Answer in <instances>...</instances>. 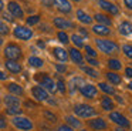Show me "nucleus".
Masks as SVG:
<instances>
[{"label":"nucleus","mask_w":132,"mask_h":131,"mask_svg":"<svg viewBox=\"0 0 132 131\" xmlns=\"http://www.w3.org/2000/svg\"><path fill=\"white\" fill-rule=\"evenodd\" d=\"M95 44L100 48V51L105 54H115L119 51V46L112 40H105V39H95Z\"/></svg>","instance_id":"obj_1"},{"label":"nucleus","mask_w":132,"mask_h":131,"mask_svg":"<svg viewBox=\"0 0 132 131\" xmlns=\"http://www.w3.org/2000/svg\"><path fill=\"white\" fill-rule=\"evenodd\" d=\"M34 78L37 80L38 83H40V85L44 88V90L50 91V93H54V91L57 90V87H55V83L53 81V78L48 76V74H46V73H40V74H37V76H36Z\"/></svg>","instance_id":"obj_2"},{"label":"nucleus","mask_w":132,"mask_h":131,"mask_svg":"<svg viewBox=\"0 0 132 131\" xmlns=\"http://www.w3.org/2000/svg\"><path fill=\"white\" fill-rule=\"evenodd\" d=\"M21 56H23L21 48L17 44H14V43H9L4 47V57H6V60H14V61H17L19 59H21Z\"/></svg>","instance_id":"obj_3"},{"label":"nucleus","mask_w":132,"mask_h":131,"mask_svg":"<svg viewBox=\"0 0 132 131\" xmlns=\"http://www.w3.org/2000/svg\"><path fill=\"white\" fill-rule=\"evenodd\" d=\"M12 122H13V125H14L16 128H19V130H21V131H30V130H33V127H34L33 122H31V120L27 118V117H23V115L13 117Z\"/></svg>","instance_id":"obj_4"},{"label":"nucleus","mask_w":132,"mask_h":131,"mask_svg":"<svg viewBox=\"0 0 132 131\" xmlns=\"http://www.w3.org/2000/svg\"><path fill=\"white\" fill-rule=\"evenodd\" d=\"M74 114L81 117V118H89V117L95 115L97 111L88 104H77V105H74Z\"/></svg>","instance_id":"obj_5"},{"label":"nucleus","mask_w":132,"mask_h":131,"mask_svg":"<svg viewBox=\"0 0 132 131\" xmlns=\"http://www.w3.org/2000/svg\"><path fill=\"white\" fill-rule=\"evenodd\" d=\"M13 34L19 40H30L33 37V30L26 27V26H17L14 28V31H13Z\"/></svg>","instance_id":"obj_6"},{"label":"nucleus","mask_w":132,"mask_h":131,"mask_svg":"<svg viewBox=\"0 0 132 131\" xmlns=\"http://www.w3.org/2000/svg\"><path fill=\"white\" fill-rule=\"evenodd\" d=\"M31 94L37 101H47L48 100V91L44 90L41 85H34L31 88Z\"/></svg>","instance_id":"obj_7"},{"label":"nucleus","mask_w":132,"mask_h":131,"mask_svg":"<svg viewBox=\"0 0 132 131\" xmlns=\"http://www.w3.org/2000/svg\"><path fill=\"white\" fill-rule=\"evenodd\" d=\"M80 93L82 94L84 97H87V98H95L98 90L94 84H84L80 87Z\"/></svg>","instance_id":"obj_8"},{"label":"nucleus","mask_w":132,"mask_h":131,"mask_svg":"<svg viewBox=\"0 0 132 131\" xmlns=\"http://www.w3.org/2000/svg\"><path fill=\"white\" fill-rule=\"evenodd\" d=\"M53 3H54L55 9H57L58 11H61V13H64V14L71 13V10H72V6L68 0H53Z\"/></svg>","instance_id":"obj_9"},{"label":"nucleus","mask_w":132,"mask_h":131,"mask_svg":"<svg viewBox=\"0 0 132 131\" xmlns=\"http://www.w3.org/2000/svg\"><path fill=\"white\" fill-rule=\"evenodd\" d=\"M7 7H9V13L12 14V16L17 17V19H23L24 17V11L17 2H9Z\"/></svg>","instance_id":"obj_10"},{"label":"nucleus","mask_w":132,"mask_h":131,"mask_svg":"<svg viewBox=\"0 0 132 131\" xmlns=\"http://www.w3.org/2000/svg\"><path fill=\"white\" fill-rule=\"evenodd\" d=\"M109 120L114 121L115 124L121 125V127H129V121L126 120V117L122 115L121 113H117V111H112V113L109 114Z\"/></svg>","instance_id":"obj_11"},{"label":"nucleus","mask_w":132,"mask_h":131,"mask_svg":"<svg viewBox=\"0 0 132 131\" xmlns=\"http://www.w3.org/2000/svg\"><path fill=\"white\" fill-rule=\"evenodd\" d=\"M98 6H100L101 9H104L105 11H108L109 14H118L119 13L117 6H115L114 3L108 2V0H98Z\"/></svg>","instance_id":"obj_12"},{"label":"nucleus","mask_w":132,"mask_h":131,"mask_svg":"<svg viewBox=\"0 0 132 131\" xmlns=\"http://www.w3.org/2000/svg\"><path fill=\"white\" fill-rule=\"evenodd\" d=\"M68 57L75 63V64L82 66V63H84V57H82V54H81V51H78V48H75V47L70 48V50H68Z\"/></svg>","instance_id":"obj_13"},{"label":"nucleus","mask_w":132,"mask_h":131,"mask_svg":"<svg viewBox=\"0 0 132 131\" xmlns=\"http://www.w3.org/2000/svg\"><path fill=\"white\" fill-rule=\"evenodd\" d=\"M88 125L92 128V130H97V131H101V130H105L106 127H108V124H106L105 120L102 118H94V120H89L88 121Z\"/></svg>","instance_id":"obj_14"},{"label":"nucleus","mask_w":132,"mask_h":131,"mask_svg":"<svg viewBox=\"0 0 132 131\" xmlns=\"http://www.w3.org/2000/svg\"><path fill=\"white\" fill-rule=\"evenodd\" d=\"M53 23H54V26L57 28H63V30L74 27V24H72L71 21H68V20H65L64 17H55V19L53 20Z\"/></svg>","instance_id":"obj_15"},{"label":"nucleus","mask_w":132,"mask_h":131,"mask_svg":"<svg viewBox=\"0 0 132 131\" xmlns=\"http://www.w3.org/2000/svg\"><path fill=\"white\" fill-rule=\"evenodd\" d=\"M4 66H6V68L13 74H19L21 71V64L19 61H14V60H6Z\"/></svg>","instance_id":"obj_16"},{"label":"nucleus","mask_w":132,"mask_h":131,"mask_svg":"<svg viewBox=\"0 0 132 131\" xmlns=\"http://www.w3.org/2000/svg\"><path fill=\"white\" fill-rule=\"evenodd\" d=\"M53 54H54V57L61 63H67V60H68V53L61 47H54L53 48Z\"/></svg>","instance_id":"obj_17"},{"label":"nucleus","mask_w":132,"mask_h":131,"mask_svg":"<svg viewBox=\"0 0 132 131\" xmlns=\"http://www.w3.org/2000/svg\"><path fill=\"white\" fill-rule=\"evenodd\" d=\"M92 31H94L97 36H108V34H111V28H109L108 26L98 24V23L92 27Z\"/></svg>","instance_id":"obj_18"},{"label":"nucleus","mask_w":132,"mask_h":131,"mask_svg":"<svg viewBox=\"0 0 132 131\" xmlns=\"http://www.w3.org/2000/svg\"><path fill=\"white\" fill-rule=\"evenodd\" d=\"M94 19L97 20L98 24H104V26H108V27L112 24V20L109 19V16H106V14H104V13H97L94 16Z\"/></svg>","instance_id":"obj_19"},{"label":"nucleus","mask_w":132,"mask_h":131,"mask_svg":"<svg viewBox=\"0 0 132 131\" xmlns=\"http://www.w3.org/2000/svg\"><path fill=\"white\" fill-rule=\"evenodd\" d=\"M7 90H9L10 94H13V96H23L24 94L23 87L16 84V83H9V84H7Z\"/></svg>","instance_id":"obj_20"},{"label":"nucleus","mask_w":132,"mask_h":131,"mask_svg":"<svg viewBox=\"0 0 132 131\" xmlns=\"http://www.w3.org/2000/svg\"><path fill=\"white\" fill-rule=\"evenodd\" d=\"M118 30H119V33L122 34V36H131L132 34V23L122 21L119 24V27H118Z\"/></svg>","instance_id":"obj_21"},{"label":"nucleus","mask_w":132,"mask_h":131,"mask_svg":"<svg viewBox=\"0 0 132 131\" xmlns=\"http://www.w3.org/2000/svg\"><path fill=\"white\" fill-rule=\"evenodd\" d=\"M4 103H6L7 107H19V105H20V98H19L17 96L9 94V96L4 97Z\"/></svg>","instance_id":"obj_22"},{"label":"nucleus","mask_w":132,"mask_h":131,"mask_svg":"<svg viewBox=\"0 0 132 131\" xmlns=\"http://www.w3.org/2000/svg\"><path fill=\"white\" fill-rule=\"evenodd\" d=\"M105 76H106V80H108L111 84H121V81H122V78H121L119 74L114 73V71H108Z\"/></svg>","instance_id":"obj_23"},{"label":"nucleus","mask_w":132,"mask_h":131,"mask_svg":"<svg viewBox=\"0 0 132 131\" xmlns=\"http://www.w3.org/2000/svg\"><path fill=\"white\" fill-rule=\"evenodd\" d=\"M77 19L81 23H84V24H91V21H92V17H89L84 10H77Z\"/></svg>","instance_id":"obj_24"},{"label":"nucleus","mask_w":132,"mask_h":131,"mask_svg":"<svg viewBox=\"0 0 132 131\" xmlns=\"http://www.w3.org/2000/svg\"><path fill=\"white\" fill-rule=\"evenodd\" d=\"M101 107H102V110H105V111H112L115 108V104L109 97H104L102 101H101Z\"/></svg>","instance_id":"obj_25"},{"label":"nucleus","mask_w":132,"mask_h":131,"mask_svg":"<svg viewBox=\"0 0 132 131\" xmlns=\"http://www.w3.org/2000/svg\"><path fill=\"white\" fill-rule=\"evenodd\" d=\"M29 64L31 66V67H34V68H41L44 66V61L40 59V57H36V56H31L29 59Z\"/></svg>","instance_id":"obj_26"},{"label":"nucleus","mask_w":132,"mask_h":131,"mask_svg":"<svg viewBox=\"0 0 132 131\" xmlns=\"http://www.w3.org/2000/svg\"><path fill=\"white\" fill-rule=\"evenodd\" d=\"M108 67L111 68V70L117 71V70H121V68H122V63L117 59H109L108 60Z\"/></svg>","instance_id":"obj_27"},{"label":"nucleus","mask_w":132,"mask_h":131,"mask_svg":"<svg viewBox=\"0 0 132 131\" xmlns=\"http://www.w3.org/2000/svg\"><path fill=\"white\" fill-rule=\"evenodd\" d=\"M98 85H100V88L104 91V93H106V94H111V96H112V94H115V88L112 87V85H109L108 83H100Z\"/></svg>","instance_id":"obj_28"},{"label":"nucleus","mask_w":132,"mask_h":131,"mask_svg":"<svg viewBox=\"0 0 132 131\" xmlns=\"http://www.w3.org/2000/svg\"><path fill=\"white\" fill-rule=\"evenodd\" d=\"M6 114L7 115H13V117L21 115V114H23V110L19 108V107H7L6 108Z\"/></svg>","instance_id":"obj_29"},{"label":"nucleus","mask_w":132,"mask_h":131,"mask_svg":"<svg viewBox=\"0 0 132 131\" xmlns=\"http://www.w3.org/2000/svg\"><path fill=\"white\" fill-rule=\"evenodd\" d=\"M65 120H67V125H70L71 128H78L81 125V122L78 121L75 117H72V115H68V117H65Z\"/></svg>","instance_id":"obj_30"},{"label":"nucleus","mask_w":132,"mask_h":131,"mask_svg":"<svg viewBox=\"0 0 132 131\" xmlns=\"http://www.w3.org/2000/svg\"><path fill=\"white\" fill-rule=\"evenodd\" d=\"M81 68H82V71L84 73H87L89 77H94V78H98V71H95L94 68H91V67H85V66H81Z\"/></svg>","instance_id":"obj_31"},{"label":"nucleus","mask_w":132,"mask_h":131,"mask_svg":"<svg viewBox=\"0 0 132 131\" xmlns=\"http://www.w3.org/2000/svg\"><path fill=\"white\" fill-rule=\"evenodd\" d=\"M71 40H72V43H74L75 47H84V41H82V37L81 36H78V34H72Z\"/></svg>","instance_id":"obj_32"},{"label":"nucleus","mask_w":132,"mask_h":131,"mask_svg":"<svg viewBox=\"0 0 132 131\" xmlns=\"http://www.w3.org/2000/svg\"><path fill=\"white\" fill-rule=\"evenodd\" d=\"M38 21H40V16H38V14H34V16H30L26 19V23L29 26H34V24H37Z\"/></svg>","instance_id":"obj_33"},{"label":"nucleus","mask_w":132,"mask_h":131,"mask_svg":"<svg viewBox=\"0 0 132 131\" xmlns=\"http://www.w3.org/2000/svg\"><path fill=\"white\" fill-rule=\"evenodd\" d=\"M57 39L60 40V41L63 43V44H67V43L70 41V40H68V39H70L68 34L64 33V31H58V33H57Z\"/></svg>","instance_id":"obj_34"},{"label":"nucleus","mask_w":132,"mask_h":131,"mask_svg":"<svg viewBox=\"0 0 132 131\" xmlns=\"http://www.w3.org/2000/svg\"><path fill=\"white\" fill-rule=\"evenodd\" d=\"M9 33H10L9 26H7L3 20H0V34H2V36H6V34H9Z\"/></svg>","instance_id":"obj_35"},{"label":"nucleus","mask_w":132,"mask_h":131,"mask_svg":"<svg viewBox=\"0 0 132 131\" xmlns=\"http://www.w3.org/2000/svg\"><path fill=\"white\" fill-rule=\"evenodd\" d=\"M122 51L128 59H132V44H125L122 47Z\"/></svg>","instance_id":"obj_36"},{"label":"nucleus","mask_w":132,"mask_h":131,"mask_svg":"<svg viewBox=\"0 0 132 131\" xmlns=\"http://www.w3.org/2000/svg\"><path fill=\"white\" fill-rule=\"evenodd\" d=\"M43 114H44V117H46L50 122H55V121H57V115H55V114H53L51 111H44Z\"/></svg>","instance_id":"obj_37"},{"label":"nucleus","mask_w":132,"mask_h":131,"mask_svg":"<svg viewBox=\"0 0 132 131\" xmlns=\"http://www.w3.org/2000/svg\"><path fill=\"white\" fill-rule=\"evenodd\" d=\"M84 47H85V51H87V54H88V57H94V59L97 57V54H98V53L91 47V46H84Z\"/></svg>","instance_id":"obj_38"},{"label":"nucleus","mask_w":132,"mask_h":131,"mask_svg":"<svg viewBox=\"0 0 132 131\" xmlns=\"http://www.w3.org/2000/svg\"><path fill=\"white\" fill-rule=\"evenodd\" d=\"M55 87H57V90L60 91V93H65V84H64V81H63L61 78L57 81V84H55Z\"/></svg>","instance_id":"obj_39"},{"label":"nucleus","mask_w":132,"mask_h":131,"mask_svg":"<svg viewBox=\"0 0 132 131\" xmlns=\"http://www.w3.org/2000/svg\"><path fill=\"white\" fill-rule=\"evenodd\" d=\"M55 70H57L60 74H64L67 71V66L65 64H55Z\"/></svg>","instance_id":"obj_40"},{"label":"nucleus","mask_w":132,"mask_h":131,"mask_svg":"<svg viewBox=\"0 0 132 131\" xmlns=\"http://www.w3.org/2000/svg\"><path fill=\"white\" fill-rule=\"evenodd\" d=\"M57 131H74V128H71L67 124H63V125H60V127L57 128Z\"/></svg>","instance_id":"obj_41"},{"label":"nucleus","mask_w":132,"mask_h":131,"mask_svg":"<svg viewBox=\"0 0 132 131\" xmlns=\"http://www.w3.org/2000/svg\"><path fill=\"white\" fill-rule=\"evenodd\" d=\"M87 63H89L91 66H94V67H97V66H100V63H98V60H95L94 57H87Z\"/></svg>","instance_id":"obj_42"},{"label":"nucleus","mask_w":132,"mask_h":131,"mask_svg":"<svg viewBox=\"0 0 132 131\" xmlns=\"http://www.w3.org/2000/svg\"><path fill=\"white\" fill-rule=\"evenodd\" d=\"M3 20H7V21H14V17L12 16L10 13H3Z\"/></svg>","instance_id":"obj_43"},{"label":"nucleus","mask_w":132,"mask_h":131,"mask_svg":"<svg viewBox=\"0 0 132 131\" xmlns=\"http://www.w3.org/2000/svg\"><path fill=\"white\" fill-rule=\"evenodd\" d=\"M6 120H4L3 118V117H2V115H0V130H3V128H6Z\"/></svg>","instance_id":"obj_44"},{"label":"nucleus","mask_w":132,"mask_h":131,"mask_svg":"<svg viewBox=\"0 0 132 131\" xmlns=\"http://www.w3.org/2000/svg\"><path fill=\"white\" fill-rule=\"evenodd\" d=\"M41 3H43V6H46V7H51L53 6V0H41Z\"/></svg>","instance_id":"obj_45"},{"label":"nucleus","mask_w":132,"mask_h":131,"mask_svg":"<svg viewBox=\"0 0 132 131\" xmlns=\"http://www.w3.org/2000/svg\"><path fill=\"white\" fill-rule=\"evenodd\" d=\"M78 30H80V33H81V36H82V37H85V39H87V37H88V31H87V30H85V28H84V27H80V28H78Z\"/></svg>","instance_id":"obj_46"},{"label":"nucleus","mask_w":132,"mask_h":131,"mask_svg":"<svg viewBox=\"0 0 132 131\" xmlns=\"http://www.w3.org/2000/svg\"><path fill=\"white\" fill-rule=\"evenodd\" d=\"M123 4L126 6V9L132 10V0H123Z\"/></svg>","instance_id":"obj_47"},{"label":"nucleus","mask_w":132,"mask_h":131,"mask_svg":"<svg viewBox=\"0 0 132 131\" xmlns=\"http://www.w3.org/2000/svg\"><path fill=\"white\" fill-rule=\"evenodd\" d=\"M125 76L129 77V78H132V68H131V67L125 68Z\"/></svg>","instance_id":"obj_48"},{"label":"nucleus","mask_w":132,"mask_h":131,"mask_svg":"<svg viewBox=\"0 0 132 131\" xmlns=\"http://www.w3.org/2000/svg\"><path fill=\"white\" fill-rule=\"evenodd\" d=\"M4 80H7V74L0 70V81H4Z\"/></svg>","instance_id":"obj_49"},{"label":"nucleus","mask_w":132,"mask_h":131,"mask_svg":"<svg viewBox=\"0 0 132 131\" xmlns=\"http://www.w3.org/2000/svg\"><path fill=\"white\" fill-rule=\"evenodd\" d=\"M37 44H38V47H41V48H44V47H46V44H44V43L41 41V40H40V41L37 43Z\"/></svg>","instance_id":"obj_50"},{"label":"nucleus","mask_w":132,"mask_h":131,"mask_svg":"<svg viewBox=\"0 0 132 131\" xmlns=\"http://www.w3.org/2000/svg\"><path fill=\"white\" fill-rule=\"evenodd\" d=\"M3 9H4V3L2 2V0H0V11L3 10Z\"/></svg>","instance_id":"obj_51"},{"label":"nucleus","mask_w":132,"mask_h":131,"mask_svg":"<svg viewBox=\"0 0 132 131\" xmlns=\"http://www.w3.org/2000/svg\"><path fill=\"white\" fill-rule=\"evenodd\" d=\"M115 131H125V130H123V128L121 127V128H117V130H115Z\"/></svg>","instance_id":"obj_52"},{"label":"nucleus","mask_w":132,"mask_h":131,"mask_svg":"<svg viewBox=\"0 0 132 131\" xmlns=\"http://www.w3.org/2000/svg\"><path fill=\"white\" fill-rule=\"evenodd\" d=\"M0 46H3V39L0 37Z\"/></svg>","instance_id":"obj_53"},{"label":"nucleus","mask_w":132,"mask_h":131,"mask_svg":"<svg viewBox=\"0 0 132 131\" xmlns=\"http://www.w3.org/2000/svg\"><path fill=\"white\" fill-rule=\"evenodd\" d=\"M129 88H131V90H132V81L129 83Z\"/></svg>","instance_id":"obj_54"},{"label":"nucleus","mask_w":132,"mask_h":131,"mask_svg":"<svg viewBox=\"0 0 132 131\" xmlns=\"http://www.w3.org/2000/svg\"><path fill=\"white\" fill-rule=\"evenodd\" d=\"M74 2H77V3H78V2H81V0H74Z\"/></svg>","instance_id":"obj_55"},{"label":"nucleus","mask_w":132,"mask_h":131,"mask_svg":"<svg viewBox=\"0 0 132 131\" xmlns=\"http://www.w3.org/2000/svg\"><path fill=\"white\" fill-rule=\"evenodd\" d=\"M81 131H87V130H81Z\"/></svg>","instance_id":"obj_56"}]
</instances>
